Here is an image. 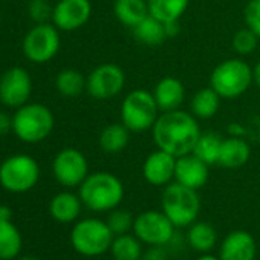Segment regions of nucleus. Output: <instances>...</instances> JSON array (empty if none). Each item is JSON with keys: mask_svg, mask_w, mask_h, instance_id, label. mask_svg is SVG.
I'll list each match as a JSON object with an SVG mask.
<instances>
[{"mask_svg": "<svg viewBox=\"0 0 260 260\" xmlns=\"http://www.w3.org/2000/svg\"><path fill=\"white\" fill-rule=\"evenodd\" d=\"M152 134L158 149L179 158L193 152L202 132L193 113L176 109L158 116Z\"/></svg>", "mask_w": 260, "mask_h": 260, "instance_id": "f257e3e1", "label": "nucleus"}, {"mask_svg": "<svg viewBox=\"0 0 260 260\" xmlns=\"http://www.w3.org/2000/svg\"><path fill=\"white\" fill-rule=\"evenodd\" d=\"M78 196L83 205L92 211H112L118 208L124 199V185L115 175L109 172H96L83 181Z\"/></svg>", "mask_w": 260, "mask_h": 260, "instance_id": "f03ea898", "label": "nucleus"}, {"mask_svg": "<svg viewBox=\"0 0 260 260\" xmlns=\"http://www.w3.org/2000/svg\"><path fill=\"white\" fill-rule=\"evenodd\" d=\"M161 207L176 228L190 226L201 211V199L198 190L188 188L179 182H170L162 191Z\"/></svg>", "mask_w": 260, "mask_h": 260, "instance_id": "7ed1b4c3", "label": "nucleus"}, {"mask_svg": "<svg viewBox=\"0 0 260 260\" xmlns=\"http://www.w3.org/2000/svg\"><path fill=\"white\" fill-rule=\"evenodd\" d=\"M54 128V115L43 104H25L13 116V132L23 143H40Z\"/></svg>", "mask_w": 260, "mask_h": 260, "instance_id": "20e7f679", "label": "nucleus"}, {"mask_svg": "<svg viewBox=\"0 0 260 260\" xmlns=\"http://www.w3.org/2000/svg\"><path fill=\"white\" fill-rule=\"evenodd\" d=\"M159 116V107L152 92L137 89L127 93L121 104V122L130 132L150 130Z\"/></svg>", "mask_w": 260, "mask_h": 260, "instance_id": "39448f33", "label": "nucleus"}, {"mask_svg": "<svg viewBox=\"0 0 260 260\" xmlns=\"http://www.w3.org/2000/svg\"><path fill=\"white\" fill-rule=\"evenodd\" d=\"M252 83V69L240 58L219 63L210 77V86L225 100L243 95Z\"/></svg>", "mask_w": 260, "mask_h": 260, "instance_id": "423d86ee", "label": "nucleus"}, {"mask_svg": "<svg viewBox=\"0 0 260 260\" xmlns=\"http://www.w3.org/2000/svg\"><path fill=\"white\" fill-rule=\"evenodd\" d=\"M115 234L106 223L100 219H83L77 222L71 231L72 248L86 257H96L107 252L112 246Z\"/></svg>", "mask_w": 260, "mask_h": 260, "instance_id": "0eeeda50", "label": "nucleus"}, {"mask_svg": "<svg viewBox=\"0 0 260 260\" xmlns=\"http://www.w3.org/2000/svg\"><path fill=\"white\" fill-rule=\"evenodd\" d=\"M40 178L37 161L28 155H14L0 166V185L11 193H25L36 187Z\"/></svg>", "mask_w": 260, "mask_h": 260, "instance_id": "6e6552de", "label": "nucleus"}, {"mask_svg": "<svg viewBox=\"0 0 260 260\" xmlns=\"http://www.w3.org/2000/svg\"><path fill=\"white\" fill-rule=\"evenodd\" d=\"M175 225L164 214V211L149 210L135 217L134 233L149 246H166L175 234Z\"/></svg>", "mask_w": 260, "mask_h": 260, "instance_id": "1a4fd4ad", "label": "nucleus"}, {"mask_svg": "<svg viewBox=\"0 0 260 260\" xmlns=\"http://www.w3.org/2000/svg\"><path fill=\"white\" fill-rule=\"evenodd\" d=\"M60 49V34L55 25L37 23L23 40V52L32 63L52 60Z\"/></svg>", "mask_w": 260, "mask_h": 260, "instance_id": "9d476101", "label": "nucleus"}, {"mask_svg": "<svg viewBox=\"0 0 260 260\" xmlns=\"http://www.w3.org/2000/svg\"><path fill=\"white\" fill-rule=\"evenodd\" d=\"M124 84L125 72L115 63H103L89 74L86 89L95 100H110L124 89Z\"/></svg>", "mask_w": 260, "mask_h": 260, "instance_id": "9b49d317", "label": "nucleus"}, {"mask_svg": "<svg viewBox=\"0 0 260 260\" xmlns=\"http://www.w3.org/2000/svg\"><path fill=\"white\" fill-rule=\"evenodd\" d=\"M52 172L55 179L64 187H80L89 176V164L86 156L72 147L58 152L52 162Z\"/></svg>", "mask_w": 260, "mask_h": 260, "instance_id": "f8f14e48", "label": "nucleus"}, {"mask_svg": "<svg viewBox=\"0 0 260 260\" xmlns=\"http://www.w3.org/2000/svg\"><path fill=\"white\" fill-rule=\"evenodd\" d=\"M32 92V80L26 69L11 68L0 77V101L8 107H22Z\"/></svg>", "mask_w": 260, "mask_h": 260, "instance_id": "ddd939ff", "label": "nucleus"}, {"mask_svg": "<svg viewBox=\"0 0 260 260\" xmlns=\"http://www.w3.org/2000/svg\"><path fill=\"white\" fill-rule=\"evenodd\" d=\"M90 14L89 0H60L54 7L52 22L61 31H75L89 22Z\"/></svg>", "mask_w": 260, "mask_h": 260, "instance_id": "4468645a", "label": "nucleus"}, {"mask_svg": "<svg viewBox=\"0 0 260 260\" xmlns=\"http://www.w3.org/2000/svg\"><path fill=\"white\" fill-rule=\"evenodd\" d=\"M175 169L176 158L169 152L158 149L146 158L143 164V176L152 185H169L175 179Z\"/></svg>", "mask_w": 260, "mask_h": 260, "instance_id": "2eb2a0df", "label": "nucleus"}, {"mask_svg": "<svg viewBox=\"0 0 260 260\" xmlns=\"http://www.w3.org/2000/svg\"><path fill=\"white\" fill-rule=\"evenodd\" d=\"M208 164H205L202 159H199L196 155L188 153L184 156L176 158V169H175V179L176 182L193 188L199 190L202 188L210 176Z\"/></svg>", "mask_w": 260, "mask_h": 260, "instance_id": "dca6fc26", "label": "nucleus"}, {"mask_svg": "<svg viewBox=\"0 0 260 260\" xmlns=\"http://www.w3.org/2000/svg\"><path fill=\"white\" fill-rule=\"evenodd\" d=\"M257 252V245L254 237L242 230L230 233L220 245L219 258L220 260H254Z\"/></svg>", "mask_w": 260, "mask_h": 260, "instance_id": "f3484780", "label": "nucleus"}, {"mask_svg": "<svg viewBox=\"0 0 260 260\" xmlns=\"http://www.w3.org/2000/svg\"><path fill=\"white\" fill-rule=\"evenodd\" d=\"M159 110L169 112L176 110L184 103L185 98V87L181 80L175 77H164L159 80L155 86V90L152 92Z\"/></svg>", "mask_w": 260, "mask_h": 260, "instance_id": "a211bd4d", "label": "nucleus"}, {"mask_svg": "<svg viewBox=\"0 0 260 260\" xmlns=\"http://www.w3.org/2000/svg\"><path fill=\"white\" fill-rule=\"evenodd\" d=\"M251 147L249 144L237 137H231L222 141L217 164L225 169H239L249 161Z\"/></svg>", "mask_w": 260, "mask_h": 260, "instance_id": "6ab92c4d", "label": "nucleus"}, {"mask_svg": "<svg viewBox=\"0 0 260 260\" xmlns=\"http://www.w3.org/2000/svg\"><path fill=\"white\" fill-rule=\"evenodd\" d=\"M81 199L80 196L69 193V191H61L55 194L49 204V213L52 219H55L60 223H71L77 220V217L81 213Z\"/></svg>", "mask_w": 260, "mask_h": 260, "instance_id": "aec40b11", "label": "nucleus"}, {"mask_svg": "<svg viewBox=\"0 0 260 260\" xmlns=\"http://www.w3.org/2000/svg\"><path fill=\"white\" fill-rule=\"evenodd\" d=\"M113 14L121 25L134 28L149 16L147 0H115Z\"/></svg>", "mask_w": 260, "mask_h": 260, "instance_id": "412c9836", "label": "nucleus"}, {"mask_svg": "<svg viewBox=\"0 0 260 260\" xmlns=\"http://www.w3.org/2000/svg\"><path fill=\"white\" fill-rule=\"evenodd\" d=\"M132 32H134L135 40L146 46H158L169 39L166 23H162L161 20L155 19L150 14L137 26H134Z\"/></svg>", "mask_w": 260, "mask_h": 260, "instance_id": "4be33fe9", "label": "nucleus"}, {"mask_svg": "<svg viewBox=\"0 0 260 260\" xmlns=\"http://www.w3.org/2000/svg\"><path fill=\"white\" fill-rule=\"evenodd\" d=\"M128 140H130V130L122 122H113L101 130L98 141L103 152L115 155L127 147Z\"/></svg>", "mask_w": 260, "mask_h": 260, "instance_id": "5701e85b", "label": "nucleus"}, {"mask_svg": "<svg viewBox=\"0 0 260 260\" xmlns=\"http://www.w3.org/2000/svg\"><path fill=\"white\" fill-rule=\"evenodd\" d=\"M190 0H147L149 14L162 23L179 22L185 14Z\"/></svg>", "mask_w": 260, "mask_h": 260, "instance_id": "b1692460", "label": "nucleus"}, {"mask_svg": "<svg viewBox=\"0 0 260 260\" xmlns=\"http://www.w3.org/2000/svg\"><path fill=\"white\" fill-rule=\"evenodd\" d=\"M220 100H222V96L211 86L204 87V89L198 90L190 101L191 113L199 119H210L217 113Z\"/></svg>", "mask_w": 260, "mask_h": 260, "instance_id": "393cba45", "label": "nucleus"}, {"mask_svg": "<svg viewBox=\"0 0 260 260\" xmlns=\"http://www.w3.org/2000/svg\"><path fill=\"white\" fill-rule=\"evenodd\" d=\"M22 251V234L13 220H0V260H13Z\"/></svg>", "mask_w": 260, "mask_h": 260, "instance_id": "a878e982", "label": "nucleus"}, {"mask_svg": "<svg viewBox=\"0 0 260 260\" xmlns=\"http://www.w3.org/2000/svg\"><path fill=\"white\" fill-rule=\"evenodd\" d=\"M187 240L194 251L208 252L217 242V233L207 222H193L187 233Z\"/></svg>", "mask_w": 260, "mask_h": 260, "instance_id": "bb28decb", "label": "nucleus"}, {"mask_svg": "<svg viewBox=\"0 0 260 260\" xmlns=\"http://www.w3.org/2000/svg\"><path fill=\"white\" fill-rule=\"evenodd\" d=\"M141 240L137 236L119 234L113 239L110 252L115 260H141L143 246Z\"/></svg>", "mask_w": 260, "mask_h": 260, "instance_id": "cd10ccee", "label": "nucleus"}, {"mask_svg": "<svg viewBox=\"0 0 260 260\" xmlns=\"http://www.w3.org/2000/svg\"><path fill=\"white\" fill-rule=\"evenodd\" d=\"M222 141L223 140L216 132H204V134H201L191 153L196 155L199 159H202L208 166L217 164Z\"/></svg>", "mask_w": 260, "mask_h": 260, "instance_id": "c85d7f7f", "label": "nucleus"}, {"mask_svg": "<svg viewBox=\"0 0 260 260\" xmlns=\"http://www.w3.org/2000/svg\"><path fill=\"white\" fill-rule=\"evenodd\" d=\"M87 80L80 71L63 69L55 78V87L63 96H78L86 89Z\"/></svg>", "mask_w": 260, "mask_h": 260, "instance_id": "c756f323", "label": "nucleus"}, {"mask_svg": "<svg viewBox=\"0 0 260 260\" xmlns=\"http://www.w3.org/2000/svg\"><path fill=\"white\" fill-rule=\"evenodd\" d=\"M134 222H135V217L132 216V213L127 210H118V208L109 211V216L106 219V223L109 225V228L112 230L115 236L127 234L130 230H134Z\"/></svg>", "mask_w": 260, "mask_h": 260, "instance_id": "7c9ffc66", "label": "nucleus"}, {"mask_svg": "<svg viewBox=\"0 0 260 260\" xmlns=\"http://www.w3.org/2000/svg\"><path fill=\"white\" fill-rule=\"evenodd\" d=\"M258 43V36L251 31L248 26L243 29H239L233 37V48L240 55H249L255 51Z\"/></svg>", "mask_w": 260, "mask_h": 260, "instance_id": "2f4dec72", "label": "nucleus"}, {"mask_svg": "<svg viewBox=\"0 0 260 260\" xmlns=\"http://www.w3.org/2000/svg\"><path fill=\"white\" fill-rule=\"evenodd\" d=\"M243 19L246 26L260 39V0H249L243 11Z\"/></svg>", "mask_w": 260, "mask_h": 260, "instance_id": "473e14b6", "label": "nucleus"}, {"mask_svg": "<svg viewBox=\"0 0 260 260\" xmlns=\"http://www.w3.org/2000/svg\"><path fill=\"white\" fill-rule=\"evenodd\" d=\"M29 16L37 23H46L48 19H52L54 8L48 4V0H31L29 4Z\"/></svg>", "mask_w": 260, "mask_h": 260, "instance_id": "72a5a7b5", "label": "nucleus"}, {"mask_svg": "<svg viewBox=\"0 0 260 260\" xmlns=\"http://www.w3.org/2000/svg\"><path fill=\"white\" fill-rule=\"evenodd\" d=\"M166 251L164 246H150V249H147L146 252H143L141 260H166Z\"/></svg>", "mask_w": 260, "mask_h": 260, "instance_id": "f704fd0d", "label": "nucleus"}, {"mask_svg": "<svg viewBox=\"0 0 260 260\" xmlns=\"http://www.w3.org/2000/svg\"><path fill=\"white\" fill-rule=\"evenodd\" d=\"M11 128H13V119L7 113L0 112V137L7 135Z\"/></svg>", "mask_w": 260, "mask_h": 260, "instance_id": "c9c22d12", "label": "nucleus"}, {"mask_svg": "<svg viewBox=\"0 0 260 260\" xmlns=\"http://www.w3.org/2000/svg\"><path fill=\"white\" fill-rule=\"evenodd\" d=\"M0 220H13V210L8 205H0Z\"/></svg>", "mask_w": 260, "mask_h": 260, "instance_id": "e433bc0d", "label": "nucleus"}, {"mask_svg": "<svg viewBox=\"0 0 260 260\" xmlns=\"http://www.w3.org/2000/svg\"><path fill=\"white\" fill-rule=\"evenodd\" d=\"M252 83H255L260 89V60L258 63L252 68Z\"/></svg>", "mask_w": 260, "mask_h": 260, "instance_id": "4c0bfd02", "label": "nucleus"}, {"mask_svg": "<svg viewBox=\"0 0 260 260\" xmlns=\"http://www.w3.org/2000/svg\"><path fill=\"white\" fill-rule=\"evenodd\" d=\"M196 260H220V258L219 257H214V255H210V254H204V255H201Z\"/></svg>", "mask_w": 260, "mask_h": 260, "instance_id": "58836bf2", "label": "nucleus"}, {"mask_svg": "<svg viewBox=\"0 0 260 260\" xmlns=\"http://www.w3.org/2000/svg\"><path fill=\"white\" fill-rule=\"evenodd\" d=\"M19 260H39L37 257H32V255H23V257H20Z\"/></svg>", "mask_w": 260, "mask_h": 260, "instance_id": "ea45409f", "label": "nucleus"}]
</instances>
